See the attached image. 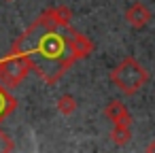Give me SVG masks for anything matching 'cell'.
I'll return each mask as SVG.
<instances>
[{"label":"cell","mask_w":155,"mask_h":153,"mask_svg":"<svg viewBox=\"0 0 155 153\" xmlns=\"http://www.w3.org/2000/svg\"><path fill=\"white\" fill-rule=\"evenodd\" d=\"M110 81L115 83V87L125 94V96H134L138 94L147 81H149V70L134 58V55H127L123 58L113 70H110Z\"/></svg>","instance_id":"obj_1"},{"label":"cell","mask_w":155,"mask_h":153,"mask_svg":"<svg viewBox=\"0 0 155 153\" xmlns=\"http://www.w3.org/2000/svg\"><path fill=\"white\" fill-rule=\"evenodd\" d=\"M28 70H30V62L19 55L0 62V79H2V83L7 87H15L17 83H21L26 79Z\"/></svg>","instance_id":"obj_2"},{"label":"cell","mask_w":155,"mask_h":153,"mask_svg":"<svg viewBox=\"0 0 155 153\" xmlns=\"http://www.w3.org/2000/svg\"><path fill=\"white\" fill-rule=\"evenodd\" d=\"M151 19H153V13L144 2H132L125 9V22L136 30H142L144 26H149Z\"/></svg>","instance_id":"obj_3"},{"label":"cell","mask_w":155,"mask_h":153,"mask_svg":"<svg viewBox=\"0 0 155 153\" xmlns=\"http://www.w3.org/2000/svg\"><path fill=\"white\" fill-rule=\"evenodd\" d=\"M104 117L113 123H121V125H130L132 123V115L127 111V106L121 100H110L104 106Z\"/></svg>","instance_id":"obj_4"},{"label":"cell","mask_w":155,"mask_h":153,"mask_svg":"<svg viewBox=\"0 0 155 153\" xmlns=\"http://www.w3.org/2000/svg\"><path fill=\"white\" fill-rule=\"evenodd\" d=\"M64 47H66V43L58 34H45L41 38V43H38V51L45 58H60L62 51H64Z\"/></svg>","instance_id":"obj_5"},{"label":"cell","mask_w":155,"mask_h":153,"mask_svg":"<svg viewBox=\"0 0 155 153\" xmlns=\"http://www.w3.org/2000/svg\"><path fill=\"white\" fill-rule=\"evenodd\" d=\"M68 43H70V47H72V51H77L79 55H87L91 49H94V45L83 36V34H79V32H74V34H70L68 36Z\"/></svg>","instance_id":"obj_6"},{"label":"cell","mask_w":155,"mask_h":153,"mask_svg":"<svg viewBox=\"0 0 155 153\" xmlns=\"http://www.w3.org/2000/svg\"><path fill=\"white\" fill-rule=\"evenodd\" d=\"M132 138V132H130V125H121V123H113V130H110V140L117 145V147H123L127 145Z\"/></svg>","instance_id":"obj_7"},{"label":"cell","mask_w":155,"mask_h":153,"mask_svg":"<svg viewBox=\"0 0 155 153\" xmlns=\"http://www.w3.org/2000/svg\"><path fill=\"white\" fill-rule=\"evenodd\" d=\"M55 106H58V111L62 113V115H72L74 111H77V100H74V96H70V94H64V96H60L58 98V102H55Z\"/></svg>","instance_id":"obj_8"},{"label":"cell","mask_w":155,"mask_h":153,"mask_svg":"<svg viewBox=\"0 0 155 153\" xmlns=\"http://www.w3.org/2000/svg\"><path fill=\"white\" fill-rule=\"evenodd\" d=\"M49 15L53 17V19H51L53 26H68V24H70V11H68L66 7H58V9L49 11Z\"/></svg>","instance_id":"obj_9"},{"label":"cell","mask_w":155,"mask_h":153,"mask_svg":"<svg viewBox=\"0 0 155 153\" xmlns=\"http://www.w3.org/2000/svg\"><path fill=\"white\" fill-rule=\"evenodd\" d=\"M13 106H15V102L7 96V91H5V89H0V119H2V117H5Z\"/></svg>","instance_id":"obj_10"},{"label":"cell","mask_w":155,"mask_h":153,"mask_svg":"<svg viewBox=\"0 0 155 153\" xmlns=\"http://www.w3.org/2000/svg\"><path fill=\"white\" fill-rule=\"evenodd\" d=\"M147 151H155V140H153V142H149V145H147Z\"/></svg>","instance_id":"obj_11"}]
</instances>
